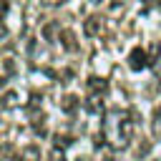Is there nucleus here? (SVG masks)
I'll return each instance as SVG.
<instances>
[{
    "mask_svg": "<svg viewBox=\"0 0 161 161\" xmlns=\"http://www.w3.org/2000/svg\"><path fill=\"white\" fill-rule=\"evenodd\" d=\"M151 65V60H148V53L143 50V48H133L131 53H128V68L131 70H143V68H148Z\"/></svg>",
    "mask_w": 161,
    "mask_h": 161,
    "instance_id": "nucleus-2",
    "label": "nucleus"
},
{
    "mask_svg": "<svg viewBox=\"0 0 161 161\" xmlns=\"http://www.w3.org/2000/svg\"><path fill=\"white\" fill-rule=\"evenodd\" d=\"M8 8H10V5H8V0H0V20L5 18V13H8Z\"/></svg>",
    "mask_w": 161,
    "mask_h": 161,
    "instance_id": "nucleus-14",
    "label": "nucleus"
},
{
    "mask_svg": "<svg viewBox=\"0 0 161 161\" xmlns=\"http://www.w3.org/2000/svg\"><path fill=\"white\" fill-rule=\"evenodd\" d=\"M73 143V136H55V146H60V148H65V146H70Z\"/></svg>",
    "mask_w": 161,
    "mask_h": 161,
    "instance_id": "nucleus-12",
    "label": "nucleus"
},
{
    "mask_svg": "<svg viewBox=\"0 0 161 161\" xmlns=\"http://www.w3.org/2000/svg\"><path fill=\"white\" fill-rule=\"evenodd\" d=\"M20 161H40V148L38 146H23L18 153Z\"/></svg>",
    "mask_w": 161,
    "mask_h": 161,
    "instance_id": "nucleus-6",
    "label": "nucleus"
},
{
    "mask_svg": "<svg viewBox=\"0 0 161 161\" xmlns=\"http://www.w3.org/2000/svg\"><path fill=\"white\" fill-rule=\"evenodd\" d=\"M111 3H113V5H118V3H123V0H111Z\"/></svg>",
    "mask_w": 161,
    "mask_h": 161,
    "instance_id": "nucleus-17",
    "label": "nucleus"
},
{
    "mask_svg": "<svg viewBox=\"0 0 161 161\" xmlns=\"http://www.w3.org/2000/svg\"><path fill=\"white\" fill-rule=\"evenodd\" d=\"M75 161H88V158H83V156H80V158H75Z\"/></svg>",
    "mask_w": 161,
    "mask_h": 161,
    "instance_id": "nucleus-18",
    "label": "nucleus"
},
{
    "mask_svg": "<svg viewBox=\"0 0 161 161\" xmlns=\"http://www.w3.org/2000/svg\"><path fill=\"white\" fill-rule=\"evenodd\" d=\"M86 111H88V113H96V116H101V113H103L101 93H91V96H88V101H86Z\"/></svg>",
    "mask_w": 161,
    "mask_h": 161,
    "instance_id": "nucleus-4",
    "label": "nucleus"
},
{
    "mask_svg": "<svg viewBox=\"0 0 161 161\" xmlns=\"http://www.w3.org/2000/svg\"><path fill=\"white\" fill-rule=\"evenodd\" d=\"M151 131L156 138H161V103L153 108V116H151Z\"/></svg>",
    "mask_w": 161,
    "mask_h": 161,
    "instance_id": "nucleus-8",
    "label": "nucleus"
},
{
    "mask_svg": "<svg viewBox=\"0 0 161 161\" xmlns=\"http://www.w3.org/2000/svg\"><path fill=\"white\" fill-rule=\"evenodd\" d=\"M0 103H3V108H15V106H18V93H15V91L3 93V96H0Z\"/></svg>",
    "mask_w": 161,
    "mask_h": 161,
    "instance_id": "nucleus-9",
    "label": "nucleus"
},
{
    "mask_svg": "<svg viewBox=\"0 0 161 161\" xmlns=\"http://www.w3.org/2000/svg\"><path fill=\"white\" fill-rule=\"evenodd\" d=\"M0 86H3V78H0Z\"/></svg>",
    "mask_w": 161,
    "mask_h": 161,
    "instance_id": "nucleus-19",
    "label": "nucleus"
},
{
    "mask_svg": "<svg viewBox=\"0 0 161 161\" xmlns=\"http://www.w3.org/2000/svg\"><path fill=\"white\" fill-rule=\"evenodd\" d=\"M93 3H101V0H93Z\"/></svg>",
    "mask_w": 161,
    "mask_h": 161,
    "instance_id": "nucleus-21",
    "label": "nucleus"
},
{
    "mask_svg": "<svg viewBox=\"0 0 161 161\" xmlns=\"http://www.w3.org/2000/svg\"><path fill=\"white\" fill-rule=\"evenodd\" d=\"M60 43H63L65 50H78V43H75L73 30H60Z\"/></svg>",
    "mask_w": 161,
    "mask_h": 161,
    "instance_id": "nucleus-7",
    "label": "nucleus"
},
{
    "mask_svg": "<svg viewBox=\"0 0 161 161\" xmlns=\"http://www.w3.org/2000/svg\"><path fill=\"white\" fill-rule=\"evenodd\" d=\"M43 3H45V5H63L65 0H43Z\"/></svg>",
    "mask_w": 161,
    "mask_h": 161,
    "instance_id": "nucleus-16",
    "label": "nucleus"
},
{
    "mask_svg": "<svg viewBox=\"0 0 161 161\" xmlns=\"http://www.w3.org/2000/svg\"><path fill=\"white\" fill-rule=\"evenodd\" d=\"M101 28H103V18H98V15H91V18L83 23L86 35H98V33H101Z\"/></svg>",
    "mask_w": 161,
    "mask_h": 161,
    "instance_id": "nucleus-3",
    "label": "nucleus"
},
{
    "mask_svg": "<svg viewBox=\"0 0 161 161\" xmlns=\"http://www.w3.org/2000/svg\"><path fill=\"white\" fill-rule=\"evenodd\" d=\"M50 161H65V153H63L60 146H53L50 148Z\"/></svg>",
    "mask_w": 161,
    "mask_h": 161,
    "instance_id": "nucleus-11",
    "label": "nucleus"
},
{
    "mask_svg": "<svg viewBox=\"0 0 161 161\" xmlns=\"http://www.w3.org/2000/svg\"><path fill=\"white\" fill-rule=\"evenodd\" d=\"M60 108H63L65 113H73V111L78 108V98H75V96H63V101H60Z\"/></svg>",
    "mask_w": 161,
    "mask_h": 161,
    "instance_id": "nucleus-10",
    "label": "nucleus"
},
{
    "mask_svg": "<svg viewBox=\"0 0 161 161\" xmlns=\"http://www.w3.org/2000/svg\"><path fill=\"white\" fill-rule=\"evenodd\" d=\"M5 35H8V28H5V25H3V20H0V40H3Z\"/></svg>",
    "mask_w": 161,
    "mask_h": 161,
    "instance_id": "nucleus-15",
    "label": "nucleus"
},
{
    "mask_svg": "<svg viewBox=\"0 0 161 161\" xmlns=\"http://www.w3.org/2000/svg\"><path fill=\"white\" fill-rule=\"evenodd\" d=\"M86 86H88L91 93H106V88H108L106 78H101V75H91V78L86 80Z\"/></svg>",
    "mask_w": 161,
    "mask_h": 161,
    "instance_id": "nucleus-5",
    "label": "nucleus"
},
{
    "mask_svg": "<svg viewBox=\"0 0 161 161\" xmlns=\"http://www.w3.org/2000/svg\"><path fill=\"white\" fill-rule=\"evenodd\" d=\"M158 50H161V43H158Z\"/></svg>",
    "mask_w": 161,
    "mask_h": 161,
    "instance_id": "nucleus-20",
    "label": "nucleus"
},
{
    "mask_svg": "<svg viewBox=\"0 0 161 161\" xmlns=\"http://www.w3.org/2000/svg\"><path fill=\"white\" fill-rule=\"evenodd\" d=\"M3 68H5V73H15V63H13V58H3Z\"/></svg>",
    "mask_w": 161,
    "mask_h": 161,
    "instance_id": "nucleus-13",
    "label": "nucleus"
},
{
    "mask_svg": "<svg viewBox=\"0 0 161 161\" xmlns=\"http://www.w3.org/2000/svg\"><path fill=\"white\" fill-rule=\"evenodd\" d=\"M113 128H116V146H128V141L133 138V128H136V121H133V113L131 111H121L113 116Z\"/></svg>",
    "mask_w": 161,
    "mask_h": 161,
    "instance_id": "nucleus-1",
    "label": "nucleus"
}]
</instances>
